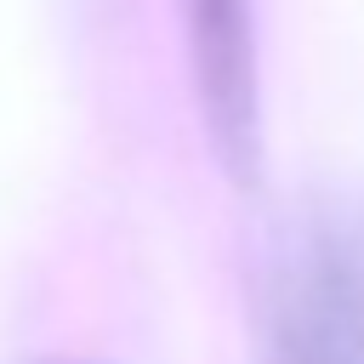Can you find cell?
<instances>
[{"instance_id":"obj_1","label":"cell","mask_w":364,"mask_h":364,"mask_svg":"<svg viewBox=\"0 0 364 364\" xmlns=\"http://www.w3.org/2000/svg\"><path fill=\"white\" fill-rule=\"evenodd\" d=\"M262 364H364V205L307 199L273 239Z\"/></svg>"},{"instance_id":"obj_2","label":"cell","mask_w":364,"mask_h":364,"mask_svg":"<svg viewBox=\"0 0 364 364\" xmlns=\"http://www.w3.org/2000/svg\"><path fill=\"white\" fill-rule=\"evenodd\" d=\"M199 114L222 171L245 188L262 171V74L250 0H182Z\"/></svg>"}]
</instances>
